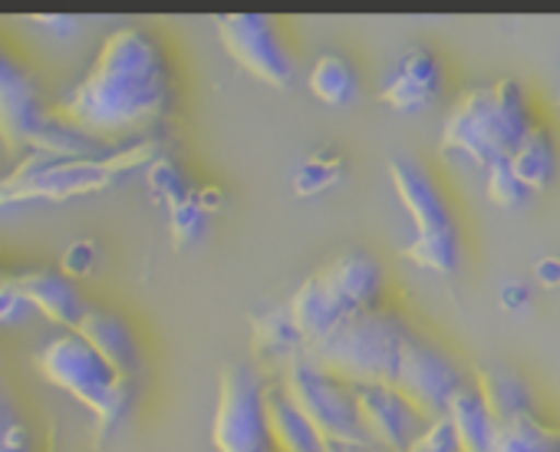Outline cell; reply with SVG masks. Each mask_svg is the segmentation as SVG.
Instances as JSON below:
<instances>
[{
  "mask_svg": "<svg viewBox=\"0 0 560 452\" xmlns=\"http://www.w3.org/2000/svg\"><path fill=\"white\" fill-rule=\"evenodd\" d=\"M168 109V73L159 47L139 27L113 31L93 70L57 103V119L103 142L159 123Z\"/></svg>",
  "mask_w": 560,
  "mask_h": 452,
  "instance_id": "6da1fadb",
  "label": "cell"
},
{
  "mask_svg": "<svg viewBox=\"0 0 560 452\" xmlns=\"http://www.w3.org/2000/svg\"><path fill=\"white\" fill-rule=\"evenodd\" d=\"M409 324L389 308H370L350 314L334 334L311 344L307 354L347 386H393L402 347L409 344Z\"/></svg>",
  "mask_w": 560,
  "mask_h": 452,
  "instance_id": "7a4b0ae2",
  "label": "cell"
},
{
  "mask_svg": "<svg viewBox=\"0 0 560 452\" xmlns=\"http://www.w3.org/2000/svg\"><path fill=\"white\" fill-rule=\"evenodd\" d=\"M527 100L517 80H494L491 86L468 90L442 126V149L468 155L475 165L488 169L514 152V146L530 129Z\"/></svg>",
  "mask_w": 560,
  "mask_h": 452,
  "instance_id": "3957f363",
  "label": "cell"
},
{
  "mask_svg": "<svg viewBox=\"0 0 560 452\" xmlns=\"http://www.w3.org/2000/svg\"><path fill=\"white\" fill-rule=\"evenodd\" d=\"M280 390L314 422L324 442H363V426L357 413L353 386L327 373L307 350L294 357L277 376Z\"/></svg>",
  "mask_w": 560,
  "mask_h": 452,
  "instance_id": "277c9868",
  "label": "cell"
},
{
  "mask_svg": "<svg viewBox=\"0 0 560 452\" xmlns=\"http://www.w3.org/2000/svg\"><path fill=\"white\" fill-rule=\"evenodd\" d=\"M264 390L267 383L247 363H228L221 370L211 419V445L218 452H270Z\"/></svg>",
  "mask_w": 560,
  "mask_h": 452,
  "instance_id": "5b68a950",
  "label": "cell"
},
{
  "mask_svg": "<svg viewBox=\"0 0 560 452\" xmlns=\"http://www.w3.org/2000/svg\"><path fill=\"white\" fill-rule=\"evenodd\" d=\"M37 367L57 390L80 399L93 416L116 396L122 380H129V376H116L109 363L73 331L47 340L44 350L37 354Z\"/></svg>",
  "mask_w": 560,
  "mask_h": 452,
  "instance_id": "8992f818",
  "label": "cell"
},
{
  "mask_svg": "<svg viewBox=\"0 0 560 452\" xmlns=\"http://www.w3.org/2000/svg\"><path fill=\"white\" fill-rule=\"evenodd\" d=\"M218 40L228 50V57L247 70L254 80L288 90L298 77V60L280 40L277 27L264 14H221L214 21Z\"/></svg>",
  "mask_w": 560,
  "mask_h": 452,
  "instance_id": "52a82bcc",
  "label": "cell"
},
{
  "mask_svg": "<svg viewBox=\"0 0 560 452\" xmlns=\"http://www.w3.org/2000/svg\"><path fill=\"white\" fill-rule=\"evenodd\" d=\"M462 373L452 357H445L435 344L425 337L412 334L409 344L402 347V360L393 380V390L425 419H442L448 416L452 396L462 390Z\"/></svg>",
  "mask_w": 560,
  "mask_h": 452,
  "instance_id": "ba28073f",
  "label": "cell"
},
{
  "mask_svg": "<svg viewBox=\"0 0 560 452\" xmlns=\"http://www.w3.org/2000/svg\"><path fill=\"white\" fill-rule=\"evenodd\" d=\"M353 396L363 436L383 452H406L425 429V419L393 386H360Z\"/></svg>",
  "mask_w": 560,
  "mask_h": 452,
  "instance_id": "9c48e42d",
  "label": "cell"
},
{
  "mask_svg": "<svg viewBox=\"0 0 560 452\" xmlns=\"http://www.w3.org/2000/svg\"><path fill=\"white\" fill-rule=\"evenodd\" d=\"M113 155L109 159H100V162H57L37 182L11 192L8 195V205H24V201H67V198H77V195L103 192V188H109L122 175L116 169Z\"/></svg>",
  "mask_w": 560,
  "mask_h": 452,
  "instance_id": "30bf717a",
  "label": "cell"
},
{
  "mask_svg": "<svg viewBox=\"0 0 560 452\" xmlns=\"http://www.w3.org/2000/svg\"><path fill=\"white\" fill-rule=\"evenodd\" d=\"M389 182L406 208V215L412 218L416 232H442L452 229V211L442 198V192L435 188L432 175L412 159V155H393L389 159Z\"/></svg>",
  "mask_w": 560,
  "mask_h": 452,
  "instance_id": "8fae6325",
  "label": "cell"
},
{
  "mask_svg": "<svg viewBox=\"0 0 560 452\" xmlns=\"http://www.w3.org/2000/svg\"><path fill=\"white\" fill-rule=\"evenodd\" d=\"M439 86H442L439 60L429 50L412 47L402 54L396 73L389 77V83L383 86L380 96L396 113H419L422 106H429L439 96Z\"/></svg>",
  "mask_w": 560,
  "mask_h": 452,
  "instance_id": "7c38bea8",
  "label": "cell"
},
{
  "mask_svg": "<svg viewBox=\"0 0 560 452\" xmlns=\"http://www.w3.org/2000/svg\"><path fill=\"white\" fill-rule=\"evenodd\" d=\"M317 275L343 301V308L350 314L380 308L376 301L383 294V268L366 252H347V255L334 258L330 265H324Z\"/></svg>",
  "mask_w": 560,
  "mask_h": 452,
  "instance_id": "4fadbf2b",
  "label": "cell"
},
{
  "mask_svg": "<svg viewBox=\"0 0 560 452\" xmlns=\"http://www.w3.org/2000/svg\"><path fill=\"white\" fill-rule=\"evenodd\" d=\"M264 413H267V439L270 452H327L324 436L314 422L291 403V396L280 390L277 380L264 390Z\"/></svg>",
  "mask_w": 560,
  "mask_h": 452,
  "instance_id": "5bb4252c",
  "label": "cell"
},
{
  "mask_svg": "<svg viewBox=\"0 0 560 452\" xmlns=\"http://www.w3.org/2000/svg\"><path fill=\"white\" fill-rule=\"evenodd\" d=\"M288 314H291L294 327L301 331V337L307 340V347L324 340L327 334H334L350 317L343 301L324 285V278L317 271L294 291V298L288 301Z\"/></svg>",
  "mask_w": 560,
  "mask_h": 452,
  "instance_id": "9a60e30c",
  "label": "cell"
},
{
  "mask_svg": "<svg viewBox=\"0 0 560 452\" xmlns=\"http://www.w3.org/2000/svg\"><path fill=\"white\" fill-rule=\"evenodd\" d=\"M14 288L21 291V298L31 304V311H40L47 321L63 324V327H77L83 321V314L90 311L80 298V291L54 271H27L21 278H14Z\"/></svg>",
  "mask_w": 560,
  "mask_h": 452,
  "instance_id": "2e32d148",
  "label": "cell"
},
{
  "mask_svg": "<svg viewBox=\"0 0 560 452\" xmlns=\"http://www.w3.org/2000/svg\"><path fill=\"white\" fill-rule=\"evenodd\" d=\"M250 347L257 363H264L280 376V370L307 350V340L294 327L288 308H267L250 317Z\"/></svg>",
  "mask_w": 560,
  "mask_h": 452,
  "instance_id": "e0dca14e",
  "label": "cell"
},
{
  "mask_svg": "<svg viewBox=\"0 0 560 452\" xmlns=\"http://www.w3.org/2000/svg\"><path fill=\"white\" fill-rule=\"evenodd\" d=\"M73 334H80V337L109 363V370H113L116 376H129V380H132V373L139 370L136 340H132L129 327H126L116 314L90 308V311L83 314V321L73 327Z\"/></svg>",
  "mask_w": 560,
  "mask_h": 452,
  "instance_id": "ac0fdd59",
  "label": "cell"
},
{
  "mask_svg": "<svg viewBox=\"0 0 560 452\" xmlns=\"http://www.w3.org/2000/svg\"><path fill=\"white\" fill-rule=\"evenodd\" d=\"M475 390H478V399L485 403V409L491 413V419L498 426L504 422H514V419H524V416H534V393L530 386L508 367H481L478 376H475Z\"/></svg>",
  "mask_w": 560,
  "mask_h": 452,
  "instance_id": "d6986e66",
  "label": "cell"
},
{
  "mask_svg": "<svg viewBox=\"0 0 560 452\" xmlns=\"http://www.w3.org/2000/svg\"><path fill=\"white\" fill-rule=\"evenodd\" d=\"M448 422H452V432H455L462 452H494L498 422L491 419V413L478 399V390L475 386H462L452 396V403H448Z\"/></svg>",
  "mask_w": 560,
  "mask_h": 452,
  "instance_id": "ffe728a7",
  "label": "cell"
},
{
  "mask_svg": "<svg viewBox=\"0 0 560 452\" xmlns=\"http://www.w3.org/2000/svg\"><path fill=\"white\" fill-rule=\"evenodd\" d=\"M31 149H40L47 155H54L57 162H100V159H109L116 152L113 142H103L77 126H67V123H44V129L37 132L34 146Z\"/></svg>",
  "mask_w": 560,
  "mask_h": 452,
  "instance_id": "44dd1931",
  "label": "cell"
},
{
  "mask_svg": "<svg viewBox=\"0 0 560 452\" xmlns=\"http://www.w3.org/2000/svg\"><path fill=\"white\" fill-rule=\"evenodd\" d=\"M511 169L517 172V178L530 188L540 192L553 182L557 175V146L553 136L540 126H530L527 136L514 146V152L508 155Z\"/></svg>",
  "mask_w": 560,
  "mask_h": 452,
  "instance_id": "7402d4cb",
  "label": "cell"
},
{
  "mask_svg": "<svg viewBox=\"0 0 560 452\" xmlns=\"http://www.w3.org/2000/svg\"><path fill=\"white\" fill-rule=\"evenodd\" d=\"M44 123L47 119L40 116L31 86L18 93H0V142L8 146V152H31Z\"/></svg>",
  "mask_w": 560,
  "mask_h": 452,
  "instance_id": "603a6c76",
  "label": "cell"
},
{
  "mask_svg": "<svg viewBox=\"0 0 560 452\" xmlns=\"http://www.w3.org/2000/svg\"><path fill=\"white\" fill-rule=\"evenodd\" d=\"M307 86L324 106H350L360 96L357 70L340 54H320L307 73Z\"/></svg>",
  "mask_w": 560,
  "mask_h": 452,
  "instance_id": "cb8c5ba5",
  "label": "cell"
},
{
  "mask_svg": "<svg viewBox=\"0 0 560 452\" xmlns=\"http://www.w3.org/2000/svg\"><path fill=\"white\" fill-rule=\"evenodd\" d=\"M402 258L435 271V275H452L458 268V232L455 224L442 232H416L409 245H402Z\"/></svg>",
  "mask_w": 560,
  "mask_h": 452,
  "instance_id": "d4e9b609",
  "label": "cell"
},
{
  "mask_svg": "<svg viewBox=\"0 0 560 452\" xmlns=\"http://www.w3.org/2000/svg\"><path fill=\"white\" fill-rule=\"evenodd\" d=\"M494 452H560V429L537 416L504 422L494 432Z\"/></svg>",
  "mask_w": 560,
  "mask_h": 452,
  "instance_id": "484cf974",
  "label": "cell"
},
{
  "mask_svg": "<svg viewBox=\"0 0 560 452\" xmlns=\"http://www.w3.org/2000/svg\"><path fill=\"white\" fill-rule=\"evenodd\" d=\"M347 165L343 159L334 152V149H324V152H314L301 162L298 175H294V192L301 198H311V195H320L327 188H334L340 178H343Z\"/></svg>",
  "mask_w": 560,
  "mask_h": 452,
  "instance_id": "4316f807",
  "label": "cell"
},
{
  "mask_svg": "<svg viewBox=\"0 0 560 452\" xmlns=\"http://www.w3.org/2000/svg\"><path fill=\"white\" fill-rule=\"evenodd\" d=\"M145 185H149V192H152L159 201H165L168 208L178 205V201H185V198H191V192H195V188L188 185L185 172L178 169V162L168 159V155H159V159L145 169Z\"/></svg>",
  "mask_w": 560,
  "mask_h": 452,
  "instance_id": "83f0119b",
  "label": "cell"
},
{
  "mask_svg": "<svg viewBox=\"0 0 560 452\" xmlns=\"http://www.w3.org/2000/svg\"><path fill=\"white\" fill-rule=\"evenodd\" d=\"M205 224H208V211L195 201V192H191V198L168 208V232L178 248L195 245L205 235Z\"/></svg>",
  "mask_w": 560,
  "mask_h": 452,
  "instance_id": "f1b7e54d",
  "label": "cell"
},
{
  "mask_svg": "<svg viewBox=\"0 0 560 452\" xmlns=\"http://www.w3.org/2000/svg\"><path fill=\"white\" fill-rule=\"evenodd\" d=\"M485 172H488L485 188H488V198H491L494 205H501V208H517V205H524V201H527L530 188L517 178V172L511 169V162H508V159H501V162L488 165Z\"/></svg>",
  "mask_w": 560,
  "mask_h": 452,
  "instance_id": "f546056e",
  "label": "cell"
},
{
  "mask_svg": "<svg viewBox=\"0 0 560 452\" xmlns=\"http://www.w3.org/2000/svg\"><path fill=\"white\" fill-rule=\"evenodd\" d=\"M406 452H462V449H458V439L452 432L448 416H442V419L425 422V429L416 436V442Z\"/></svg>",
  "mask_w": 560,
  "mask_h": 452,
  "instance_id": "4dcf8cb0",
  "label": "cell"
},
{
  "mask_svg": "<svg viewBox=\"0 0 560 452\" xmlns=\"http://www.w3.org/2000/svg\"><path fill=\"white\" fill-rule=\"evenodd\" d=\"M96 258H100L96 245L86 242V239H80V242H70V245L63 248L60 268H63V275H70V278H86V275L96 268Z\"/></svg>",
  "mask_w": 560,
  "mask_h": 452,
  "instance_id": "1f68e13d",
  "label": "cell"
},
{
  "mask_svg": "<svg viewBox=\"0 0 560 452\" xmlns=\"http://www.w3.org/2000/svg\"><path fill=\"white\" fill-rule=\"evenodd\" d=\"M498 304H501L504 311H511V314H521V311L530 304V285L521 281V278L501 281V288H498Z\"/></svg>",
  "mask_w": 560,
  "mask_h": 452,
  "instance_id": "d6a6232c",
  "label": "cell"
},
{
  "mask_svg": "<svg viewBox=\"0 0 560 452\" xmlns=\"http://www.w3.org/2000/svg\"><path fill=\"white\" fill-rule=\"evenodd\" d=\"M31 311V304L21 298V291L14 288V281H0V324L21 321Z\"/></svg>",
  "mask_w": 560,
  "mask_h": 452,
  "instance_id": "836d02e7",
  "label": "cell"
},
{
  "mask_svg": "<svg viewBox=\"0 0 560 452\" xmlns=\"http://www.w3.org/2000/svg\"><path fill=\"white\" fill-rule=\"evenodd\" d=\"M534 281L540 288H560V255H544L534 265Z\"/></svg>",
  "mask_w": 560,
  "mask_h": 452,
  "instance_id": "e575fe53",
  "label": "cell"
},
{
  "mask_svg": "<svg viewBox=\"0 0 560 452\" xmlns=\"http://www.w3.org/2000/svg\"><path fill=\"white\" fill-rule=\"evenodd\" d=\"M31 83H27V77L0 54V93H18V90H27Z\"/></svg>",
  "mask_w": 560,
  "mask_h": 452,
  "instance_id": "d590c367",
  "label": "cell"
},
{
  "mask_svg": "<svg viewBox=\"0 0 560 452\" xmlns=\"http://www.w3.org/2000/svg\"><path fill=\"white\" fill-rule=\"evenodd\" d=\"M47 34H57V37H70L73 31H77V18H70V14H40V18H34Z\"/></svg>",
  "mask_w": 560,
  "mask_h": 452,
  "instance_id": "8d00e7d4",
  "label": "cell"
},
{
  "mask_svg": "<svg viewBox=\"0 0 560 452\" xmlns=\"http://www.w3.org/2000/svg\"><path fill=\"white\" fill-rule=\"evenodd\" d=\"M14 422H21V419H18V413L11 409V403L4 399V393H0V452H21V449H14V445L4 442V432H8Z\"/></svg>",
  "mask_w": 560,
  "mask_h": 452,
  "instance_id": "74e56055",
  "label": "cell"
},
{
  "mask_svg": "<svg viewBox=\"0 0 560 452\" xmlns=\"http://www.w3.org/2000/svg\"><path fill=\"white\" fill-rule=\"evenodd\" d=\"M195 201L211 215V211H218L224 205V192L218 185H201V188H195Z\"/></svg>",
  "mask_w": 560,
  "mask_h": 452,
  "instance_id": "f35d334b",
  "label": "cell"
},
{
  "mask_svg": "<svg viewBox=\"0 0 560 452\" xmlns=\"http://www.w3.org/2000/svg\"><path fill=\"white\" fill-rule=\"evenodd\" d=\"M327 452H383V449L363 439V442H327Z\"/></svg>",
  "mask_w": 560,
  "mask_h": 452,
  "instance_id": "ab89813d",
  "label": "cell"
},
{
  "mask_svg": "<svg viewBox=\"0 0 560 452\" xmlns=\"http://www.w3.org/2000/svg\"><path fill=\"white\" fill-rule=\"evenodd\" d=\"M47 452H60V449H57V426L50 429V442H47Z\"/></svg>",
  "mask_w": 560,
  "mask_h": 452,
  "instance_id": "60d3db41",
  "label": "cell"
}]
</instances>
